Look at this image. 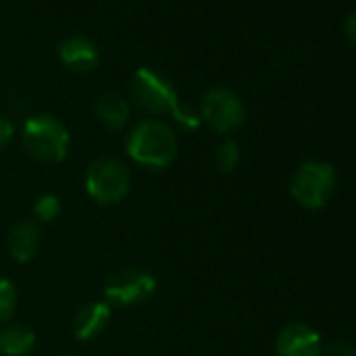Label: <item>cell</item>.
Segmentation results:
<instances>
[{"instance_id": "obj_8", "label": "cell", "mask_w": 356, "mask_h": 356, "mask_svg": "<svg viewBox=\"0 0 356 356\" xmlns=\"http://www.w3.org/2000/svg\"><path fill=\"white\" fill-rule=\"evenodd\" d=\"M277 356H323V341L318 331L304 323L283 327L275 341Z\"/></svg>"}, {"instance_id": "obj_10", "label": "cell", "mask_w": 356, "mask_h": 356, "mask_svg": "<svg viewBox=\"0 0 356 356\" xmlns=\"http://www.w3.org/2000/svg\"><path fill=\"white\" fill-rule=\"evenodd\" d=\"M111 318V306L107 302H88L74 316V335L82 341H90L101 335Z\"/></svg>"}, {"instance_id": "obj_21", "label": "cell", "mask_w": 356, "mask_h": 356, "mask_svg": "<svg viewBox=\"0 0 356 356\" xmlns=\"http://www.w3.org/2000/svg\"><path fill=\"white\" fill-rule=\"evenodd\" d=\"M61 356H72V354H61Z\"/></svg>"}, {"instance_id": "obj_5", "label": "cell", "mask_w": 356, "mask_h": 356, "mask_svg": "<svg viewBox=\"0 0 356 356\" xmlns=\"http://www.w3.org/2000/svg\"><path fill=\"white\" fill-rule=\"evenodd\" d=\"M88 195L101 206L120 204L132 185L130 170L118 157H99L95 159L84 176Z\"/></svg>"}, {"instance_id": "obj_2", "label": "cell", "mask_w": 356, "mask_h": 356, "mask_svg": "<svg viewBox=\"0 0 356 356\" xmlns=\"http://www.w3.org/2000/svg\"><path fill=\"white\" fill-rule=\"evenodd\" d=\"M24 149L44 163H59L70 151V130L51 113H36L26 120L22 130Z\"/></svg>"}, {"instance_id": "obj_3", "label": "cell", "mask_w": 356, "mask_h": 356, "mask_svg": "<svg viewBox=\"0 0 356 356\" xmlns=\"http://www.w3.org/2000/svg\"><path fill=\"white\" fill-rule=\"evenodd\" d=\"M337 189L335 168L327 161H304L289 183V193L306 210H321Z\"/></svg>"}, {"instance_id": "obj_1", "label": "cell", "mask_w": 356, "mask_h": 356, "mask_svg": "<svg viewBox=\"0 0 356 356\" xmlns=\"http://www.w3.org/2000/svg\"><path fill=\"white\" fill-rule=\"evenodd\" d=\"M126 151L130 159L149 170H161L170 165L178 153V140L174 128L161 120H140L126 138Z\"/></svg>"}, {"instance_id": "obj_9", "label": "cell", "mask_w": 356, "mask_h": 356, "mask_svg": "<svg viewBox=\"0 0 356 356\" xmlns=\"http://www.w3.org/2000/svg\"><path fill=\"white\" fill-rule=\"evenodd\" d=\"M59 59L67 70L76 74H88L99 65L101 51L86 36H70L59 44Z\"/></svg>"}, {"instance_id": "obj_14", "label": "cell", "mask_w": 356, "mask_h": 356, "mask_svg": "<svg viewBox=\"0 0 356 356\" xmlns=\"http://www.w3.org/2000/svg\"><path fill=\"white\" fill-rule=\"evenodd\" d=\"M239 157H241V151H239V145H237L233 138H225V140L214 149V165H216L222 174L233 172V170L239 165Z\"/></svg>"}, {"instance_id": "obj_12", "label": "cell", "mask_w": 356, "mask_h": 356, "mask_svg": "<svg viewBox=\"0 0 356 356\" xmlns=\"http://www.w3.org/2000/svg\"><path fill=\"white\" fill-rule=\"evenodd\" d=\"M95 115L109 130H122L130 120V105L124 97L105 92L95 101Z\"/></svg>"}, {"instance_id": "obj_6", "label": "cell", "mask_w": 356, "mask_h": 356, "mask_svg": "<svg viewBox=\"0 0 356 356\" xmlns=\"http://www.w3.org/2000/svg\"><path fill=\"white\" fill-rule=\"evenodd\" d=\"M157 289L155 277L145 268H120L105 281V302L120 308L145 304Z\"/></svg>"}, {"instance_id": "obj_11", "label": "cell", "mask_w": 356, "mask_h": 356, "mask_svg": "<svg viewBox=\"0 0 356 356\" xmlns=\"http://www.w3.org/2000/svg\"><path fill=\"white\" fill-rule=\"evenodd\" d=\"M9 254L15 262H30L36 258L40 250V227L34 220H22L17 222L7 237Z\"/></svg>"}, {"instance_id": "obj_19", "label": "cell", "mask_w": 356, "mask_h": 356, "mask_svg": "<svg viewBox=\"0 0 356 356\" xmlns=\"http://www.w3.org/2000/svg\"><path fill=\"white\" fill-rule=\"evenodd\" d=\"M15 136V124L7 118V115H0V149L7 147Z\"/></svg>"}, {"instance_id": "obj_13", "label": "cell", "mask_w": 356, "mask_h": 356, "mask_svg": "<svg viewBox=\"0 0 356 356\" xmlns=\"http://www.w3.org/2000/svg\"><path fill=\"white\" fill-rule=\"evenodd\" d=\"M36 348V333L26 325H7L0 329V354L28 356Z\"/></svg>"}, {"instance_id": "obj_17", "label": "cell", "mask_w": 356, "mask_h": 356, "mask_svg": "<svg viewBox=\"0 0 356 356\" xmlns=\"http://www.w3.org/2000/svg\"><path fill=\"white\" fill-rule=\"evenodd\" d=\"M61 214V200L53 193H47V195H40L34 204V216L40 220V222H53L57 220Z\"/></svg>"}, {"instance_id": "obj_18", "label": "cell", "mask_w": 356, "mask_h": 356, "mask_svg": "<svg viewBox=\"0 0 356 356\" xmlns=\"http://www.w3.org/2000/svg\"><path fill=\"white\" fill-rule=\"evenodd\" d=\"M323 356H356V348L350 341L333 339L327 346H323Z\"/></svg>"}, {"instance_id": "obj_16", "label": "cell", "mask_w": 356, "mask_h": 356, "mask_svg": "<svg viewBox=\"0 0 356 356\" xmlns=\"http://www.w3.org/2000/svg\"><path fill=\"white\" fill-rule=\"evenodd\" d=\"M172 120L183 132H195L202 126L200 109H195L191 105H183V103H178V107L172 111Z\"/></svg>"}, {"instance_id": "obj_15", "label": "cell", "mask_w": 356, "mask_h": 356, "mask_svg": "<svg viewBox=\"0 0 356 356\" xmlns=\"http://www.w3.org/2000/svg\"><path fill=\"white\" fill-rule=\"evenodd\" d=\"M15 308H17V289L9 279L0 277V325L11 321Z\"/></svg>"}, {"instance_id": "obj_7", "label": "cell", "mask_w": 356, "mask_h": 356, "mask_svg": "<svg viewBox=\"0 0 356 356\" xmlns=\"http://www.w3.org/2000/svg\"><path fill=\"white\" fill-rule=\"evenodd\" d=\"M200 115L214 132L229 134L245 122V105L235 90L214 86L202 97Z\"/></svg>"}, {"instance_id": "obj_20", "label": "cell", "mask_w": 356, "mask_h": 356, "mask_svg": "<svg viewBox=\"0 0 356 356\" xmlns=\"http://www.w3.org/2000/svg\"><path fill=\"white\" fill-rule=\"evenodd\" d=\"M346 36L350 38V42L356 44V11L346 19Z\"/></svg>"}, {"instance_id": "obj_4", "label": "cell", "mask_w": 356, "mask_h": 356, "mask_svg": "<svg viewBox=\"0 0 356 356\" xmlns=\"http://www.w3.org/2000/svg\"><path fill=\"white\" fill-rule=\"evenodd\" d=\"M128 90L132 103L149 115H172V111L181 103L172 80L151 67L136 70Z\"/></svg>"}]
</instances>
